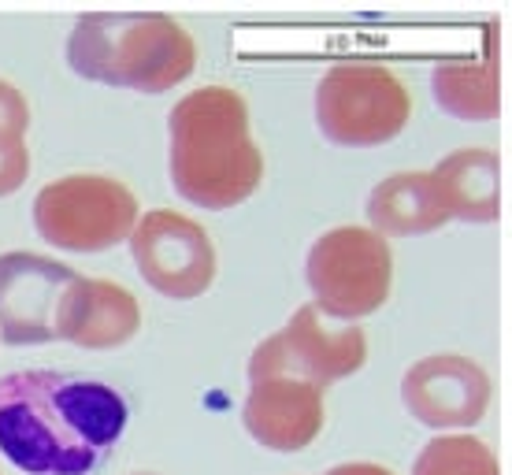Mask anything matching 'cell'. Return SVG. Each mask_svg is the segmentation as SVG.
I'll use <instances>...</instances> for the list:
<instances>
[{"instance_id":"obj_10","label":"cell","mask_w":512,"mask_h":475,"mask_svg":"<svg viewBox=\"0 0 512 475\" xmlns=\"http://www.w3.org/2000/svg\"><path fill=\"white\" fill-rule=\"evenodd\" d=\"M401 401L423 427H472L490 405V375L461 353L423 357L401 379Z\"/></svg>"},{"instance_id":"obj_13","label":"cell","mask_w":512,"mask_h":475,"mask_svg":"<svg viewBox=\"0 0 512 475\" xmlns=\"http://www.w3.org/2000/svg\"><path fill=\"white\" fill-rule=\"evenodd\" d=\"M368 219L375 234L409 238L438 231L442 223H449V212L431 171H397L390 179L375 182V190L368 193Z\"/></svg>"},{"instance_id":"obj_18","label":"cell","mask_w":512,"mask_h":475,"mask_svg":"<svg viewBox=\"0 0 512 475\" xmlns=\"http://www.w3.org/2000/svg\"><path fill=\"white\" fill-rule=\"evenodd\" d=\"M30 127V108H26V97L15 90L12 82L0 78V130H12V134H23Z\"/></svg>"},{"instance_id":"obj_15","label":"cell","mask_w":512,"mask_h":475,"mask_svg":"<svg viewBox=\"0 0 512 475\" xmlns=\"http://www.w3.org/2000/svg\"><path fill=\"white\" fill-rule=\"evenodd\" d=\"M431 90H435L438 108L457 119H494L501 112L494 56L438 64L431 75Z\"/></svg>"},{"instance_id":"obj_9","label":"cell","mask_w":512,"mask_h":475,"mask_svg":"<svg viewBox=\"0 0 512 475\" xmlns=\"http://www.w3.org/2000/svg\"><path fill=\"white\" fill-rule=\"evenodd\" d=\"M75 268L41 253H0V338L8 346L56 342V312Z\"/></svg>"},{"instance_id":"obj_8","label":"cell","mask_w":512,"mask_h":475,"mask_svg":"<svg viewBox=\"0 0 512 475\" xmlns=\"http://www.w3.org/2000/svg\"><path fill=\"white\" fill-rule=\"evenodd\" d=\"M130 253L141 279L171 301L201 297L216 279V245L197 219L153 208L134 223Z\"/></svg>"},{"instance_id":"obj_11","label":"cell","mask_w":512,"mask_h":475,"mask_svg":"<svg viewBox=\"0 0 512 475\" xmlns=\"http://www.w3.org/2000/svg\"><path fill=\"white\" fill-rule=\"evenodd\" d=\"M242 424L264 450H305L323 427V390L286 375L256 379L242 405Z\"/></svg>"},{"instance_id":"obj_17","label":"cell","mask_w":512,"mask_h":475,"mask_svg":"<svg viewBox=\"0 0 512 475\" xmlns=\"http://www.w3.org/2000/svg\"><path fill=\"white\" fill-rule=\"evenodd\" d=\"M30 175V153H26L23 134L0 130V197L15 193Z\"/></svg>"},{"instance_id":"obj_7","label":"cell","mask_w":512,"mask_h":475,"mask_svg":"<svg viewBox=\"0 0 512 475\" xmlns=\"http://www.w3.org/2000/svg\"><path fill=\"white\" fill-rule=\"evenodd\" d=\"M368 360V338L360 327H331L316 305H301L290 323L264 338L249 357V379H301L312 386L338 383L360 372Z\"/></svg>"},{"instance_id":"obj_5","label":"cell","mask_w":512,"mask_h":475,"mask_svg":"<svg viewBox=\"0 0 512 475\" xmlns=\"http://www.w3.org/2000/svg\"><path fill=\"white\" fill-rule=\"evenodd\" d=\"M409 112V90L383 64H334L316 86V123L323 138L346 149H368L397 138Z\"/></svg>"},{"instance_id":"obj_12","label":"cell","mask_w":512,"mask_h":475,"mask_svg":"<svg viewBox=\"0 0 512 475\" xmlns=\"http://www.w3.org/2000/svg\"><path fill=\"white\" fill-rule=\"evenodd\" d=\"M141 327V305L127 286L108 279H82L67 286L56 312V338L82 349H116Z\"/></svg>"},{"instance_id":"obj_16","label":"cell","mask_w":512,"mask_h":475,"mask_svg":"<svg viewBox=\"0 0 512 475\" xmlns=\"http://www.w3.org/2000/svg\"><path fill=\"white\" fill-rule=\"evenodd\" d=\"M412 475H501L498 457L472 435H438L420 450Z\"/></svg>"},{"instance_id":"obj_1","label":"cell","mask_w":512,"mask_h":475,"mask_svg":"<svg viewBox=\"0 0 512 475\" xmlns=\"http://www.w3.org/2000/svg\"><path fill=\"white\" fill-rule=\"evenodd\" d=\"M116 386L67 372L0 375V453L34 475H86L127 431Z\"/></svg>"},{"instance_id":"obj_6","label":"cell","mask_w":512,"mask_h":475,"mask_svg":"<svg viewBox=\"0 0 512 475\" xmlns=\"http://www.w3.org/2000/svg\"><path fill=\"white\" fill-rule=\"evenodd\" d=\"M138 197L112 175H64L34 197V227L67 253H101L130 238Z\"/></svg>"},{"instance_id":"obj_14","label":"cell","mask_w":512,"mask_h":475,"mask_svg":"<svg viewBox=\"0 0 512 475\" xmlns=\"http://www.w3.org/2000/svg\"><path fill=\"white\" fill-rule=\"evenodd\" d=\"M449 219L494 223L501 216V164L490 149H457L431 171Z\"/></svg>"},{"instance_id":"obj_19","label":"cell","mask_w":512,"mask_h":475,"mask_svg":"<svg viewBox=\"0 0 512 475\" xmlns=\"http://www.w3.org/2000/svg\"><path fill=\"white\" fill-rule=\"evenodd\" d=\"M327 475H394V472L383 468V464H372V461H346V464H334Z\"/></svg>"},{"instance_id":"obj_4","label":"cell","mask_w":512,"mask_h":475,"mask_svg":"<svg viewBox=\"0 0 512 475\" xmlns=\"http://www.w3.org/2000/svg\"><path fill=\"white\" fill-rule=\"evenodd\" d=\"M308 286L316 309L331 320H360L383 309L394 279V257L372 227H331L308 249Z\"/></svg>"},{"instance_id":"obj_20","label":"cell","mask_w":512,"mask_h":475,"mask_svg":"<svg viewBox=\"0 0 512 475\" xmlns=\"http://www.w3.org/2000/svg\"><path fill=\"white\" fill-rule=\"evenodd\" d=\"M130 475H153V472H130Z\"/></svg>"},{"instance_id":"obj_3","label":"cell","mask_w":512,"mask_h":475,"mask_svg":"<svg viewBox=\"0 0 512 475\" xmlns=\"http://www.w3.org/2000/svg\"><path fill=\"white\" fill-rule=\"evenodd\" d=\"M67 64L90 82L167 93L193 75L197 45L164 12H90L67 38Z\"/></svg>"},{"instance_id":"obj_2","label":"cell","mask_w":512,"mask_h":475,"mask_svg":"<svg viewBox=\"0 0 512 475\" xmlns=\"http://www.w3.org/2000/svg\"><path fill=\"white\" fill-rule=\"evenodd\" d=\"M171 182L197 208L242 205L264 179V153L249 134V108L227 86H201L186 93L171 116Z\"/></svg>"}]
</instances>
